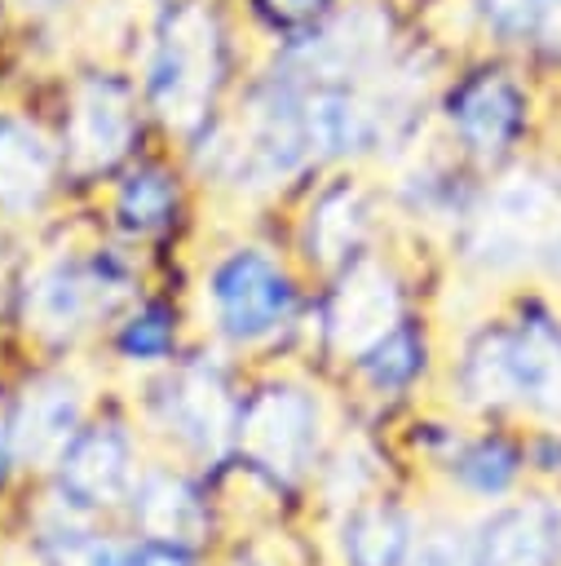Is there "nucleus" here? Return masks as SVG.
Returning a JSON list of instances; mask_svg holds the SVG:
<instances>
[{
	"instance_id": "a878e982",
	"label": "nucleus",
	"mask_w": 561,
	"mask_h": 566,
	"mask_svg": "<svg viewBox=\"0 0 561 566\" xmlns=\"http://www.w3.org/2000/svg\"><path fill=\"white\" fill-rule=\"evenodd\" d=\"M40 566H128V548L84 522L57 517L35 539Z\"/></svg>"
},
{
	"instance_id": "0eeeda50",
	"label": "nucleus",
	"mask_w": 561,
	"mask_h": 566,
	"mask_svg": "<svg viewBox=\"0 0 561 566\" xmlns=\"http://www.w3.org/2000/svg\"><path fill=\"white\" fill-rule=\"evenodd\" d=\"M141 296L137 248L102 239L88 248H62L22 265L18 318L44 345H71L102 323H115Z\"/></svg>"
},
{
	"instance_id": "423d86ee",
	"label": "nucleus",
	"mask_w": 561,
	"mask_h": 566,
	"mask_svg": "<svg viewBox=\"0 0 561 566\" xmlns=\"http://www.w3.org/2000/svg\"><path fill=\"white\" fill-rule=\"evenodd\" d=\"M455 385L477 411L561 420V314L521 292L508 314L486 318L464 340Z\"/></svg>"
},
{
	"instance_id": "39448f33",
	"label": "nucleus",
	"mask_w": 561,
	"mask_h": 566,
	"mask_svg": "<svg viewBox=\"0 0 561 566\" xmlns=\"http://www.w3.org/2000/svg\"><path fill=\"white\" fill-rule=\"evenodd\" d=\"M49 119L71 190L106 186L128 159L150 150V137H159L128 62L97 53H75L57 66Z\"/></svg>"
},
{
	"instance_id": "6e6552de",
	"label": "nucleus",
	"mask_w": 561,
	"mask_h": 566,
	"mask_svg": "<svg viewBox=\"0 0 561 566\" xmlns=\"http://www.w3.org/2000/svg\"><path fill=\"white\" fill-rule=\"evenodd\" d=\"M199 296L212 332L234 349L278 340L287 327H296L305 310V292L292 261L256 239H239L212 252Z\"/></svg>"
},
{
	"instance_id": "393cba45",
	"label": "nucleus",
	"mask_w": 561,
	"mask_h": 566,
	"mask_svg": "<svg viewBox=\"0 0 561 566\" xmlns=\"http://www.w3.org/2000/svg\"><path fill=\"white\" fill-rule=\"evenodd\" d=\"M115 349L128 363H168L177 354V310L163 296H137L115 318Z\"/></svg>"
},
{
	"instance_id": "f03ea898",
	"label": "nucleus",
	"mask_w": 561,
	"mask_h": 566,
	"mask_svg": "<svg viewBox=\"0 0 561 566\" xmlns=\"http://www.w3.org/2000/svg\"><path fill=\"white\" fill-rule=\"evenodd\" d=\"M190 177L234 199H274L318 177L305 124V84L265 53L230 97V106L181 146Z\"/></svg>"
},
{
	"instance_id": "1a4fd4ad",
	"label": "nucleus",
	"mask_w": 561,
	"mask_h": 566,
	"mask_svg": "<svg viewBox=\"0 0 561 566\" xmlns=\"http://www.w3.org/2000/svg\"><path fill=\"white\" fill-rule=\"evenodd\" d=\"M318 402L300 385L269 380L239 402L234 451L274 486H292L318 460Z\"/></svg>"
},
{
	"instance_id": "72a5a7b5",
	"label": "nucleus",
	"mask_w": 561,
	"mask_h": 566,
	"mask_svg": "<svg viewBox=\"0 0 561 566\" xmlns=\"http://www.w3.org/2000/svg\"><path fill=\"white\" fill-rule=\"evenodd\" d=\"M234 566H261V562H247V557H243V562H234Z\"/></svg>"
},
{
	"instance_id": "473e14b6",
	"label": "nucleus",
	"mask_w": 561,
	"mask_h": 566,
	"mask_svg": "<svg viewBox=\"0 0 561 566\" xmlns=\"http://www.w3.org/2000/svg\"><path fill=\"white\" fill-rule=\"evenodd\" d=\"M552 106H557V119H561V80L552 84Z\"/></svg>"
},
{
	"instance_id": "20e7f679",
	"label": "nucleus",
	"mask_w": 561,
	"mask_h": 566,
	"mask_svg": "<svg viewBox=\"0 0 561 566\" xmlns=\"http://www.w3.org/2000/svg\"><path fill=\"white\" fill-rule=\"evenodd\" d=\"M451 248L481 279L561 274V155L530 150L481 177Z\"/></svg>"
},
{
	"instance_id": "7ed1b4c3",
	"label": "nucleus",
	"mask_w": 561,
	"mask_h": 566,
	"mask_svg": "<svg viewBox=\"0 0 561 566\" xmlns=\"http://www.w3.org/2000/svg\"><path fill=\"white\" fill-rule=\"evenodd\" d=\"M552 124V80L512 49H464L446 62L433 97V137L468 168H495L539 150Z\"/></svg>"
},
{
	"instance_id": "f8f14e48",
	"label": "nucleus",
	"mask_w": 561,
	"mask_h": 566,
	"mask_svg": "<svg viewBox=\"0 0 561 566\" xmlns=\"http://www.w3.org/2000/svg\"><path fill=\"white\" fill-rule=\"evenodd\" d=\"M322 296H318V332L322 340L345 354L358 358L362 349H371L406 310V287L402 274L393 270L389 256L367 252L353 265L336 270L331 279H322Z\"/></svg>"
},
{
	"instance_id": "f257e3e1",
	"label": "nucleus",
	"mask_w": 561,
	"mask_h": 566,
	"mask_svg": "<svg viewBox=\"0 0 561 566\" xmlns=\"http://www.w3.org/2000/svg\"><path fill=\"white\" fill-rule=\"evenodd\" d=\"M256 57L261 49L230 0H155L124 62L155 133L181 150L230 106Z\"/></svg>"
},
{
	"instance_id": "5701e85b",
	"label": "nucleus",
	"mask_w": 561,
	"mask_h": 566,
	"mask_svg": "<svg viewBox=\"0 0 561 566\" xmlns=\"http://www.w3.org/2000/svg\"><path fill=\"white\" fill-rule=\"evenodd\" d=\"M358 371L362 380L375 389V394H402L406 385H415V376L428 367V336H424V323L415 314H402L371 349H362L358 358Z\"/></svg>"
},
{
	"instance_id": "ddd939ff",
	"label": "nucleus",
	"mask_w": 561,
	"mask_h": 566,
	"mask_svg": "<svg viewBox=\"0 0 561 566\" xmlns=\"http://www.w3.org/2000/svg\"><path fill=\"white\" fill-rule=\"evenodd\" d=\"M239 402L230 376L216 358H181L155 385V416L159 424L194 455H221L234 447Z\"/></svg>"
},
{
	"instance_id": "f3484780",
	"label": "nucleus",
	"mask_w": 561,
	"mask_h": 566,
	"mask_svg": "<svg viewBox=\"0 0 561 566\" xmlns=\"http://www.w3.org/2000/svg\"><path fill=\"white\" fill-rule=\"evenodd\" d=\"M468 566H561V500H499L473 531Z\"/></svg>"
},
{
	"instance_id": "cd10ccee",
	"label": "nucleus",
	"mask_w": 561,
	"mask_h": 566,
	"mask_svg": "<svg viewBox=\"0 0 561 566\" xmlns=\"http://www.w3.org/2000/svg\"><path fill=\"white\" fill-rule=\"evenodd\" d=\"M468 557H473V535H464L451 522H437L428 531H415L402 566H468Z\"/></svg>"
},
{
	"instance_id": "bb28decb",
	"label": "nucleus",
	"mask_w": 561,
	"mask_h": 566,
	"mask_svg": "<svg viewBox=\"0 0 561 566\" xmlns=\"http://www.w3.org/2000/svg\"><path fill=\"white\" fill-rule=\"evenodd\" d=\"M88 0H4L18 40H75V22Z\"/></svg>"
},
{
	"instance_id": "c756f323",
	"label": "nucleus",
	"mask_w": 561,
	"mask_h": 566,
	"mask_svg": "<svg viewBox=\"0 0 561 566\" xmlns=\"http://www.w3.org/2000/svg\"><path fill=\"white\" fill-rule=\"evenodd\" d=\"M128 566H194V557H190V548H181V544L137 539V544H128Z\"/></svg>"
},
{
	"instance_id": "6ab92c4d",
	"label": "nucleus",
	"mask_w": 561,
	"mask_h": 566,
	"mask_svg": "<svg viewBox=\"0 0 561 566\" xmlns=\"http://www.w3.org/2000/svg\"><path fill=\"white\" fill-rule=\"evenodd\" d=\"M80 424H84L80 385L62 371L35 376L18 394V402L4 420L13 464H53L62 455V447L80 433Z\"/></svg>"
},
{
	"instance_id": "412c9836",
	"label": "nucleus",
	"mask_w": 561,
	"mask_h": 566,
	"mask_svg": "<svg viewBox=\"0 0 561 566\" xmlns=\"http://www.w3.org/2000/svg\"><path fill=\"white\" fill-rule=\"evenodd\" d=\"M411 539V513L389 500H358L340 522V553L349 566H402Z\"/></svg>"
},
{
	"instance_id": "c9c22d12",
	"label": "nucleus",
	"mask_w": 561,
	"mask_h": 566,
	"mask_svg": "<svg viewBox=\"0 0 561 566\" xmlns=\"http://www.w3.org/2000/svg\"><path fill=\"white\" fill-rule=\"evenodd\" d=\"M230 4H234V0H230Z\"/></svg>"
},
{
	"instance_id": "dca6fc26",
	"label": "nucleus",
	"mask_w": 561,
	"mask_h": 566,
	"mask_svg": "<svg viewBox=\"0 0 561 566\" xmlns=\"http://www.w3.org/2000/svg\"><path fill=\"white\" fill-rule=\"evenodd\" d=\"M53 469H57V495H62V504H71L80 513L115 509L137 486L133 438L115 420L80 424V433L62 447V455L53 460Z\"/></svg>"
},
{
	"instance_id": "b1692460",
	"label": "nucleus",
	"mask_w": 561,
	"mask_h": 566,
	"mask_svg": "<svg viewBox=\"0 0 561 566\" xmlns=\"http://www.w3.org/2000/svg\"><path fill=\"white\" fill-rule=\"evenodd\" d=\"M345 0H234L247 35L256 40L261 53L296 44L300 35H309L318 22H327Z\"/></svg>"
},
{
	"instance_id": "2eb2a0df",
	"label": "nucleus",
	"mask_w": 561,
	"mask_h": 566,
	"mask_svg": "<svg viewBox=\"0 0 561 566\" xmlns=\"http://www.w3.org/2000/svg\"><path fill=\"white\" fill-rule=\"evenodd\" d=\"M477 190H481V172L468 168L433 133L393 164V181H389L393 208L402 217L420 221V226L442 230V234H455L459 230V221L468 217Z\"/></svg>"
},
{
	"instance_id": "4468645a",
	"label": "nucleus",
	"mask_w": 561,
	"mask_h": 566,
	"mask_svg": "<svg viewBox=\"0 0 561 566\" xmlns=\"http://www.w3.org/2000/svg\"><path fill=\"white\" fill-rule=\"evenodd\" d=\"M190 168L177 155L163 150H141L137 159H128L102 190H106V226L110 239L128 243V248H146L159 243L177 230L181 212H186V195H190Z\"/></svg>"
},
{
	"instance_id": "c85d7f7f",
	"label": "nucleus",
	"mask_w": 561,
	"mask_h": 566,
	"mask_svg": "<svg viewBox=\"0 0 561 566\" xmlns=\"http://www.w3.org/2000/svg\"><path fill=\"white\" fill-rule=\"evenodd\" d=\"M526 57L557 84L561 80V0H543L534 31L526 40Z\"/></svg>"
},
{
	"instance_id": "a211bd4d",
	"label": "nucleus",
	"mask_w": 561,
	"mask_h": 566,
	"mask_svg": "<svg viewBox=\"0 0 561 566\" xmlns=\"http://www.w3.org/2000/svg\"><path fill=\"white\" fill-rule=\"evenodd\" d=\"M411 4L420 27L451 53L477 44L526 53V40L543 9V0H411Z\"/></svg>"
},
{
	"instance_id": "f704fd0d",
	"label": "nucleus",
	"mask_w": 561,
	"mask_h": 566,
	"mask_svg": "<svg viewBox=\"0 0 561 566\" xmlns=\"http://www.w3.org/2000/svg\"><path fill=\"white\" fill-rule=\"evenodd\" d=\"M0 97H4V75H0Z\"/></svg>"
},
{
	"instance_id": "9d476101",
	"label": "nucleus",
	"mask_w": 561,
	"mask_h": 566,
	"mask_svg": "<svg viewBox=\"0 0 561 566\" xmlns=\"http://www.w3.org/2000/svg\"><path fill=\"white\" fill-rule=\"evenodd\" d=\"M375 234L380 195L353 168H322L309 177V199L296 221V256L318 279H331L336 270L375 252Z\"/></svg>"
},
{
	"instance_id": "aec40b11",
	"label": "nucleus",
	"mask_w": 561,
	"mask_h": 566,
	"mask_svg": "<svg viewBox=\"0 0 561 566\" xmlns=\"http://www.w3.org/2000/svg\"><path fill=\"white\" fill-rule=\"evenodd\" d=\"M128 504H133V526L141 531V539L194 548L208 535V504L186 473H172V469L141 473Z\"/></svg>"
},
{
	"instance_id": "7c9ffc66",
	"label": "nucleus",
	"mask_w": 561,
	"mask_h": 566,
	"mask_svg": "<svg viewBox=\"0 0 561 566\" xmlns=\"http://www.w3.org/2000/svg\"><path fill=\"white\" fill-rule=\"evenodd\" d=\"M18 279H22V265H13V261L0 252V310L18 301Z\"/></svg>"
},
{
	"instance_id": "9b49d317",
	"label": "nucleus",
	"mask_w": 561,
	"mask_h": 566,
	"mask_svg": "<svg viewBox=\"0 0 561 566\" xmlns=\"http://www.w3.org/2000/svg\"><path fill=\"white\" fill-rule=\"evenodd\" d=\"M62 190L71 186L49 111L0 97V226L40 221Z\"/></svg>"
},
{
	"instance_id": "4be33fe9",
	"label": "nucleus",
	"mask_w": 561,
	"mask_h": 566,
	"mask_svg": "<svg viewBox=\"0 0 561 566\" xmlns=\"http://www.w3.org/2000/svg\"><path fill=\"white\" fill-rule=\"evenodd\" d=\"M446 469H451V482H455L464 495L504 500V495L517 486V478H521V469H526V455H521V447H517L512 438H504V433H477V438L455 442Z\"/></svg>"
},
{
	"instance_id": "2f4dec72",
	"label": "nucleus",
	"mask_w": 561,
	"mask_h": 566,
	"mask_svg": "<svg viewBox=\"0 0 561 566\" xmlns=\"http://www.w3.org/2000/svg\"><path fill=\"white\" fill-rule=\"evenodd\" d=\"M9 464H13V451H9V433H4V424H0V486H4Z\"/></svg>"
}]
</instances>
